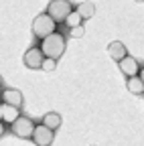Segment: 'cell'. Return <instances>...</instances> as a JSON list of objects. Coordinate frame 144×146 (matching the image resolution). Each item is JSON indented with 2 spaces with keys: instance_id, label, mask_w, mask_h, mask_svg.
Returning a JSON list of instances; mask_svg holds the SVG:
<instances>
[{
  "instance_id": "2e32d148",
  "label": "cell",
  "mask_w": 144,
  "mask_h": 146,
  "mask_svg": "<svg viewBox=\"0 0 144 146\" xmlns=\"http://www.w3.org/2000/svg\"><path fill=\"white\" fill-rule=\"evenodd\" d=\"M69 35L73 36V39H81V36L85 35V29H83V25H81V27H75V29H69Z\"/></svg>"
},
{
  "instance_id": "7a4b0ae2",
  "label": "cell",
  "mask_w": 144,
  "mask_h": 146,
  "mask_svg": "<svg viewBox=\"0 0 144 146\" xmlns=\"http://www.w3.org/2000/svg\"><path fill=\"white\" fill-rule=\"evenodd\" d=\"M53 33H57V23L53 21V18L47 14V12H41L35 16V21H33V35L37 36V39H47L49 35Z\"/></svg>"
},
{
  "instance_id": "9a60e30c",
  "label": "cell",
  "mask_w": 144,
  "mask_h": 146,
  "mask_svg": "<svg viewBox=\"0 0 144 146\" xmlns=\"http://www.w3.org/2000/svg\"><path fill=\"white\" fill-rule=\"evenodd\" d=\"M55 67H57V59H45V63H43V71H47V73H51V71H55Z\"/></svg>"
},
{
  "instance_id": "4fadbf2b",
  "label": "cell",
  "mask_w": 144,
  "mask_h": 146,
  "mask_svg": "<svg viewBox=\"0 0 144 146\" xmlns=\"http://www.w3.org/2000/svg\"><path fill=\"white\" fill-rule=\"evenodd\" d=\"M75 10L81 14V18H92L96 14V4L94 2H81V4H77Z\"/></svg>"
},
{
  "instance_id": "5b68a950",
  "label": "cell",
  "mask_w": 144,
  "mask_h": 146,
  "mask_svg": "<svg viewBox=\"0 0 144 146\" xmlns=\"http://www.w3.org/2000/svg\"><path fill=\"white\" fill-rule=\"evenodd\" d=\"M45 53H43V49L41 47H31L27 53H25V57H23V61H25V65L29 67V69H41L43 67V63H45Z\"/></svg>"
},
{
  "instance_id": "ba28073f",
  "label": "cell",
  "mask_w": 144,
  "mask_h": 146,
  "mask_svg": "<svg viewBox=\"0 0 144 146\" xmlns=\"http://www.w3.org/2000/svg\"><path fill=\"white\" fill-rule=\"evenodd\" d=\"M21 108H14V106H8V104H2L0 106V120H2L4 124H14L16 120L21 118Z\"/></svg>"
},
{
  "instance_id": "e0dca14e",
  "label": "cell",
  "mask_w": 144,
  "mask_h": 146,
  "mask_svg": "<svg viewBox=\"0 0 144 146\" xmlns=\"http://www.w3.org/2000/svg\"><path fill=\"white\" fill-rule=\"evenodd\" d=\"M140 79H142V81H144V67H142V69H140Z\"/></svg>"
},
{
  "instance_id": "277c9868",
  "label": "cell",
  "mask_w": 144,
  "mask_h": 146,
  "mask_svg": "<svg viewBox=\"0 0 144 146\" xmlns=\"http://www.w3.org/2000/svg\"><path fill=\"white\" fill-rule=\"evenodd\" d=\"M35 128H37V124H35L31 118L21 116L14 124H10V132H12L16 138H33Z\"/></svg>"
},
{
  "instance_id": "8fae6325",
  "label": "cell",
  "mask_w": 144,
  "mask_h": 146,
  "mask_svg": "<svg viewBox=\"0 0 144 146\" xmlns=\"http://www.w3.org/2000/svg\"><path fill=\"white\" fill-rule=\"evenodd\" d=\"M126 87H128V91H130V94H134V96H142V94H144V81L140 79V75L128 77Z\"/></svg>"
},
{
  "instance_id": "52a82bcc",
  "label": "cell",
  "mask_w": 144,
  "mask_h": 146,
  "mask_svg": "<svg viewBox=\"0 0 144 146\" xmlns=\"http://www.w3.org/2000/svg\"><path fill=\"white\" fill-rule=\"evenodd\" d=\"M23 102H25V96H23L21 89H14V87H4V89H2V104L21 108Z\"/></svg>"
},
{
  "instance_id": "30bf717a",
  "label": "cell",
  "mask_w": 144,
  "mask_h": 146,
  "mask_svg": "<svg viewBox=\"0 0 144 146\" xmlns=\"http://www.w3.org/2000/svg\"><path fill=\"white\" fill-rule=\"evenodd\" d=\"M108 55L114 59V61H122V59H126L128 57V51H126V47H124V43L122 41H112L110 45H108Z\"/></svg>"
},
{
  "instance_id": "6da1fadb",
  "label": "cell",
  "mask_w": 144,
  "mask_h": 146,
  "mask_svg": "<svg viewBox=\"0 0 144 146\" xmlns=\"http://www.w3.org/2000/svg\"><path fill=\"white\" fill-rule=\"evenodd\" d=\"M65 47H67V41L61 33H53L41 41V49L45 53V57H49V59H59L65 53Z\"/></svg>"
},
{
  "instance_id": "ac0fdd59",
  "label": "cell",
  "mask_w": 144,
  "mask_h": 146,
  "mask_svg": "<svg viewBox=\"0 0 144 146\" xmlns=\"http://www.w3.org/2000/svg\"><path fill=\"white\" fill-rule=\"evenodd\" d=\"M136 2H144V0H136Z\"/></svg>"
},
{
  "instance_id": "3957f363",
  "label": "cell",
  "mask_w": 144,
  "mask_h": 146,
  "mask_svg": "<svg viewBox=\"0 0 144 146\" xmlns=\"http://www.w3.org/2000/svg\"><path fill=\"white\" fill-rule=\"evenodd\" d=\"M71 12H73V6H71L69 0H51L47 6V14L55 23H65Z\"/></svg>"
},
{
  "instance_id": "8992f818",
  "label": "cell",
  "mask_w": 144,
  "mask_h": 146,
  "mask_svg": "<svg viewBox=\"0 0 144 146\" xmlns=\"http://www.w3.org/2000/svg\"><path fill=\"white\" fill-rule=\"evenodd\" d=\"M53 138H55V130L47 128L45 124H37L35 134H33L31 140L37 144V146H51V144H53Z\"/></svg>"
},
{
  "instance_id": "9c48e42d",
  "label": "cell",
  "mask_w": 144,
  "mask_h": 146,
  "mask_svg": "<svg viewBox=\"0 0 144 146\" xmlns=\"http://www.w3.org/2000/svg\"><path fill=\"white\" fill-rule=\"evenodd\" d=\"M118 67H120V71L124 73L126 77H136L138 75V61L134 59V57H126V59H122L120 63H118Z\"/></svg>"
},
{
  "instance_id": "7c38bea8",
  "label": "cell",
  "mask_w": 144,
  "mask_h": 146,
  "mask_svg": "<svg viewBox=\"0 0 144 146\" xmlns=\"http://www.w3.org/2000/svg\"><path fill=\"white\" fill-rule=\"evenodd\" d=\"M43 124H45L47 128H51V130H57V128L61 126V114H57V112H47V114L43 116Z\"/></svg>"
},
{
  "instance_id": "5bb4252c",
  "label": "cell",
  "mask_w": 144,
  "mask_h": 146,
  "mask_svg": "<svg viewBox=\"0 0 144 146\" xmlns=\"http://www.w3.org/2000/svg\"><path fill=\"white\" fill-rule=\"evenodd\" d=\"M81 21H83V18H81V14H79L77 10H73V12H71V14L67 16L65 25H67L69 29H75V27H81Z\"/></svg>"
}]
</instances>
